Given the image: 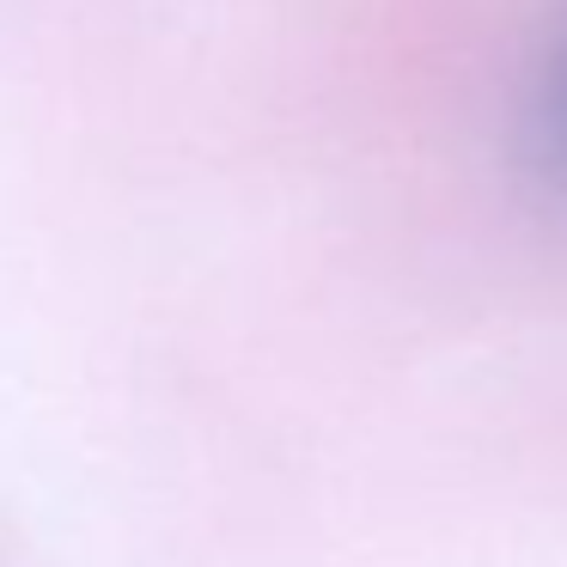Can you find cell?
<instances>
[{
    "label": "cell",
    "mask_w": 567,
    "mask_h": 567,
    "mask_svg": "<svg viewBox=\"0 0 567 567\" xmlns=\"http://www.w3.org/2000/svg\"><path fill=\"white\" fill-rule=\"evenodd\" d=\"M525 147H530V165L567 196V19L555 25V43L537 68V86H530Z\"/></svg>",
    "instance_id": "obj_1"
}]
</instances>
